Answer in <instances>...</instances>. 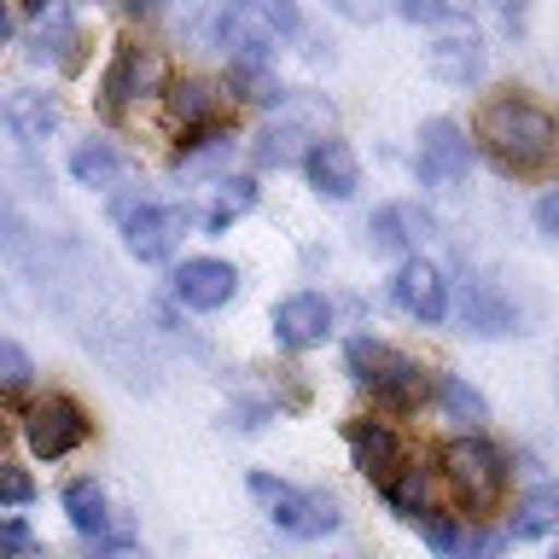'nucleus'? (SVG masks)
Returning a JSON list of instances; mask_svg holds the SVG:
<instances>
[{
  "instance_id": "28",
  "label": "nucleus",
  "mask_w": 559,
  "mask_h": 559,
  "mask_svg": "<svg viewBox=\"0 0 559 559\" xmlns=\"http://www.w3.org/2000/svg\"><path fill=\"white\" fill-rule=\"evenodd\" d=\"M29 349L17 344V338H0V396H12V391H24L29 384Z\"/></svg>"
},
{
  "instance_id": "31",
  "label": "nucleus",
  "mask_w": 559,
  "mask_h": 559,
  "mask_svg": "<svg viewBox=\"0 0 559 559\" xmlns=\"http://www.w3.org/2000/svg\"><path fill=\"white\" fill-rule=\"evenodd\" d=\"M0 554H17V559H29V554H35V536H29L17 519H12V524H0Z\"/></svg>"
},
{
  "instance_id": "35",
  "label": "nucleus",
  "mask_w": 559,
  "mask_h": 559,
  "mask_svg": "<svg viewBox=\"0 0 559 559\" xmlns=\"http://www.w3.org/2000/svg\"><path fill=\"white\" fill-rule=\"evenodd\" d=\"M7 35H12V12L0 7V41H7Z\"/></svg>"
},
{
  "instance_id": "4",
  "label": "nucleus",
  "mask_w": 559,
  "mask_h": 559,
  "mask_svg": "<svg viewBox=\"0 0 559 559\" xmlns=\"http://www.w3.org/2000/svg\"><path fill=\"white\" fill-rule=\"evenodd\" d=\"M344 356H349V373L361 384H373V396H384L391 408H414L419 391H426V373L384 338H349Z\"/></svg>"
},
{
  "instance_id": "23",
  "label": "nucleus",
  "mask_w": 559,
  "mask_h": 559,
  "mask_svg": "<svg viewBox=\"0 0 559 559\" xmlns=\"http://www.w3.org/2000/svg\"><path fill=\"white\" fill-rule=\"evenodd\" d=\"M64 513H70V524H76V531L82 536H105V524H111V519H105V489L94 484V478H70L64 484Z\"/></svg>"
},
{
  "instance_id": "18",
  "label": "nucleus",
  "mask_w": 559,
  "mask_h": 559,
  "mask_svg": "<svg viewBox=\"0 0 559 559\" xmlns=\"http://www.w3.org/2000/svg\"><path fill=\"white\" fill-rule=\"evenodd\" d=\"M367 234H373L379 251H408V245H419L431 234V216H426V210H414V204H384V210H373Z\"/></svg>"
},
{
  "instance_id": "14",
  "label": "nucleus",
  "mask_w": 559,
  "mask_h": 559,
  "mask_svg": "<svg viewBox=\"0 0 559 559\" xmlns=\"http://www.w3.org/2000/svg\"><path fill=\"white\" fill-rule=\"evenodd\" d=\"M304 169H309V187L321 192V199H356V187H361V164H356V152L344 146V140H314L309 157H304Z\"/></svg>"
},
{
  "instance_id": "21",
  "label": "nucleus",
  "mask_w": 559,
  "mask_h": 559,
  "mask_svg": "<svg viewBox=\"0 0 559 559\" xmlns=\"http://www.w3.org/2000/svg\"><path fill=\"white\" fill-rule=\"evenodd\" d=\"M70 175H76L82 187H122L129 164H122L117 146H105V140H87V146L70 152Z\"/></svg>"
},
{
  "instance_id": "20",
  "label": "nucleus",
  "mask_w": 559,
  "mask_h": 559,
  "mask_svg": "<svg viewBox=\"0 0 559 559\" xmlns=\"http://www.w3.org/2000/svg\"><path fill=\"white\" fill-rule=\"evenodd\" d=\"M559 531V484H536L531 496L513 507V542H536Z\"/></svg>"
},
{
  "instance_id": "29",
  "label": "nucleus",
  "mask_w": 559,
  "mask_h": 559,
  "mask_svg": "<svg viewBox=\"0 0 559 559\" xmlns=\"http://www.w3.org/2000/svg\"><path fill=\"white\" fill-rule=\"evenodd\" d=\"M402 17H408V24H449V29L472 24L461 7H437V0H402Z\"/></svg>"
},
{
  "instance_id": "36",
  "label": "nucleus",
  "mask_w": 559,
  "mask_h": 559,
  "mask_svg": "<svg viewBox=\"0 0 559 559\" xmlns=\"http://www.w3.org/2000/svg\"><path fill=\"white\" fill-rule=\"evenodd\" d=\"M554 391H559V361H554Z\"/></svg>"
},
{
  "instance_id": "7",
  "label": "nucleus",
  "mask_w": 559,
  "mask_h": 559,
  "mask_svg": "<svg viewBox=\"0 0 559 559\" xmlns=\"http://www.w3.org/2000/svg\"><path fill=\"white\" fill-rule=\"evenodd\" d=\"M117 222H122V245H129V257L164 262V257H175V245H181L192 216L181 204H146V199H140L129 216H117Z\"/></svg>"
},
{
  "instance_id": "27",
  "label": "nucleus",
  "mask_w": 559,
  "mask_h": 559,
  "mask_svg": "<svg viewBox=\"0 0 559 559\" xmlns=\"http://www.w3.org/2000/svg\"><path fill=\"white\" fill-rule=\"evenodd\" d=\"M384 501H391L402 519H419V513H426V472H419V466H402L396 478L384 484Z\"/></svg>"
},
{
  "instance_id": "13",
  "label": "nucleus",
  "mask_w": 559,
  "mask_h": 559,
  "mask_svg": "<svg viewBox=\"0 0 559 559\" xmlns=\"http://www.w3.org/2000/svg\"><path fill=\"white\" fill-rule=\"evenodd\" d=\"M426 64H431V76H443L449 87H472L484 76V35L472 24L437 35V41L426 47Z\"/></svg>"
},
{
  "instance_id": "26",
  "label": "nucleus",
  "mask_w": 559,
  "mask_h": 559,
  "mask_svg": "<svg viewBox=\"0 0 559 559\" xmlns=\"http://www.w3.org/2000/svg\"><path fill=\"white\" fill-rule=\"evenodd\" d=\"M419 536L431 542L437 559H466V531H461V519H449V513H419Z\"/></svg>"
},
{
  "instance_id": "16",
  "label": "nucleus",
  "mask_w": 559,
  "mask_h": 559,
  "mask_svg": "<svg viewBox=\"0 0 559 559\" xmlns=\"http://www.w3.org/2000/svg\"><path fill=\"white\" fill-rule=\"evenodd\" d=\"M0 122L12 129V140L41 146V140L59 129V99L41 94V87H17V94H7V105H0Z\"/></svg>"
},
{
  "instance_id": "38",
  "label": "nucleus",
  "mask_w": 559,
  "mask_h": 559,
  "mask_svg": "<svg viewBox=\"0 0 559 559\" xmlns=\"http://www.w3.org/2000/svg\"><path fill=\"white\" fill-rule=\"evenodd\" d=\"M548 559H559V548H554V554H548Z\"/></svg>"
},
{
  "instance_id": "25",
  "label": "nucleus",
  "mask_w": 559,
  "mask_h": 559,
  "mask_svg": "<svg viewBox=\"0 0 559 559\" xmlns=\"http://www.w3.org/2000/svg\"><path fill=\"white\" fill-rule=\"evenodd\" d=\"M169 111L181 122H204V129H216V87H210V82H175L169 87Z\"/></svg>"
},
{
  "instance_id": "22",
  "label": "nucleus",
  "mask_w": 559,
  "mask_h": 559,
  "mask_svg": "<svg viewBox=\"0 0 559 559\" xmlns=\"http://www.w3.org/2000/svg\"><path fill=\"white\" fill-rule=\"evenodd\" d=\"M251 204H257V181L251 175H227V181H216V199H210V210H204V227L210 234H227Z\"/></svg>"
},
{
  "instance_id": "24",
  "label": "nucleus",
  "mask_w": 559,
  "mask_h": 559,
  "mask_svg": "<svg viewBox=\"0 0 559 559\" xmlns=\"http://www.w3.org/2000/svg\"><path fill=\"white\" fill-rule=\"evenodd\" d=\"M437 402H443V414L454 419V426H466V431H478L484 419H489V402L472 391L466 379H454V373H443L437 379Z\"/></svg>"
},
{
  "instance_id": "12",
  "label": "nucleus",
  "mask_w": 559,
  "mask_h": 559,
  "mask_svg": "<svg viewBox=\"0 0 559 559\" xmlns=\"http://www.w3.org/2000/svg\"><path fill=\"white\" fill-rule=\"evenodd\" d=\"M344 437H349V454H356V466H361L379 489L391 484L402 466H408V449H402V437L384 426V419H356V426H349Z\"/></svg>"
},
{
  "instance_id": "15",
  "label": "nucleus",
  "mask_w": 559,
  "mask_h": 559,
  "mask_svg": "<svg viewBox=\"0 0 559 559\" xmlns=\"http://www.w3.org/2000/svg\"><path fill=\"white\" fill-rule=\"evenodd\" d=\"M461 326L472 338H501V332L519 326V314L489 280H461Z\"/></svg>"
},
{
  "instance_id": "32",
  "label": "nucleus",
  "mask_w": 559,
  "mask_h": 559,
  "mask_svg": "<svg viewBox=\"0 0 559 559\" xmlns=\"http://www.w3.org/2000/svg\"><path fill=\"white\" fill-rule=\"evenodd\" d=\"M536 227H542L548 239H559V187H548V192L536 199Z\"/></svg>"
},
{
  "instance_id": "33",
  "label": "nucleus",
  "mask_w": 559,
  "mask_h": 559,
  "mask_svg": "<svg viewBox=\"0 0 559 559\" xmlns=\"http://www.w3.org/2000/svg\"><path fill=\"white\" fill-rule=\"evenodd\" d=\"M227 419H234V426H239V431H257V426H262V419H269V402H239V408H234V414H227Z\"/></svg>"
},
{
  "instance_id": "2",
  "label": "nucleus",
  "mask_w": 559,
  "mask_h": 559,
  "mask_svg": "<svg viewBox=\"0 0 559 559\" xmlns=\"http://www.w3.org/2000/svg\"><path fill=\"white\" fill-rule=\"evenodd\" d=\"M251 496L269 507V519L297 542H321V536L338 531V501L321 496V489H297V484L269 478V472H251Z\"/></svg>"
},
{
  "instance_id": "37",
  "label": "nucleus",
  "mask_w": 559,
  "mask_h": 559,
  "mask_svg": "<svg viewBox=\"0 0 559 559\" xmlns=\"http://www.w3.org/2000/svg\"><path fill=\"white\" fill-rule=\"evenodd\" d=\"M0 449H7V426H0Z\"/></svg>"
},
{
  "instance_id": "3",
  "label": "nucleus",
  "mask_w": 559,
  "mask_h": 559,
  "mask_svg": "<svg viewBox=\"0 0 559 559\" xmlns=\"http://www.w3.org/2000/svg\"><path fill=\"white\" fill-rule=\"evenodd\" d=\"M443 472L472 513H496L507 496V454L496 443H484V437H454L443 449Z\"/></svg>"
},
{
  "instance_id": "8",
  "label": "nucleus",
  "mask_w": 559,
  "mask_h": 559,
  "mask_svg": "<svg viewBox=\"0 0 559 559\" xmlns=\"http://www.w3.org/2000/svg\"><path fill=\"white\" fill-rule=\"evenodd\" d=\"M24 437H29V449L41 454V461H59V454L87 443V414L70 396H47V402H35V408H29Z\"/></svg>"
},
{
  "instance_id": "34",
  "label": "nucleus",
  "mask_w": 559,
  "mask_h": 559,
  "mask_svg": "<svg viewBox=\"0 0 559 559\" xmlns=\"http://www.w3.org/2000/svg\"><path fill=\"white\" fill-rule=\"evenodd\" d=\"M87 559H140V548H134V542H94Z\"/></svg>"
},
{
  "instance_id": "30",
  "label": "nucleus",
  "mask_w": 559,
  "mask_h": 559,
  "mask_svg": "<svg viewBox=\"0 0 559 559\" xmlns=\"http://www.w3.org/2000/svg\"><path fill=\"white\" fill-rule=\"evenodd\" d=\"M0 501H7V507H29L35 501V478H29V472H17V466H0Z\"/></svg>"
},
{
  "instance_id": "11",
  "label": "nucleus",
  "mask_w": 559,
  "mask_h": 559,
  "mask_svg": "<svg viewBox=\"0 0 559 559\" xmlns=\"http://www.w3.org/2000/svg\"><path fill=\"white\" fill-rule=\"evenodd\" d=\"M391 292H396V304L414 314V321H443L449 314V280H443V269L437 262H426V257H408L396 269V280H391Z\"/></svg>"
},
{
  "instance_id": "1",
  "label": "nucleus",
  "mask_w": 559,
  "mask_h": 559,
  "mask_svg": "<svg viewBox=\"0 0 559 559\" xmlns=\"http://www.w3.org/2000/svg\"><path fill=\"white\" fill-rule=\"evenodd\" d=\"M478 140L489 146V157H496L501 169L536 175V169H548L554 152H559V117L548 105L524 99V94H496L478 111Z\"/></svg>"
},
{
  "instance_id": "19",
  "label": "nucleus",
  "mask_w": 559,
  "mask_h": 559,
  "mask_svg": "<svg viewBox=\"0 0 559 559\" xmlns=\"http://www.w3.org/2000/svg\"><path fill=\"white\" fill-rule=\"evenodd\" d=\"M76 47H82V29H76V17H70L64 7H52L41 17V29H35V41H29V59L35 64H76Z\"/></svg>"
},
{
  "instance_id": "5",
  "label": "nucleus",
  "mask_w": 559,
  "mask_h": 559,
  "mask_svg": "<svg viewBox=\"0 0 559 559\" xmlns=\"http://www.w3.org/2000/svg\"><path fill=\"white\" fill-rule=\"evenodd\" d=\"M292 24H297L292 7H227L216 17V47L234 52L239 70H251L280 47V35H286Z\"/></svg>"
},
{
  "instance_id": "9",
  "label": "nucleus",
  "mask_w": 559,
  "mask_h": 559,
  "mask_svg": "<svg viewBox=\"0 0 559 559\" xmlns=\"http://www.w3.org/2000/svg\"><path fill=\"white\" fill-rule=\"evenodd\" d=\"M274 338L280 349H314L332 338V304L321 292H297L274 304Z\"/></svg>"
},
{
  "instance_id": "10",
  "label": "nucleus",
  "mask_w": 559,
  "mask_h": 559,
  "mask_svg": "<svg viewBox=\"0 0 559 559\" xmlns=\"http://www.w3.org/2000/svg\"><path fill=\"white\" fill-rule=\"evenodd\" d=\"M234 292H239V269L222 257H187L175 269V297L187 309H222V304H234Z\"/></svg>"
},
{
  "instance_id": "6",
  "label": "nucleus",
  "mask_w": 559,
  "mask_h": 559,
  "mask_svg": "<svg viewBox=\"0 0 559 559\" xmlns=\"http://www.w3.org/2000/svg\"><path fill=\"white\" fill-rule=\"evenodd\" d=\"M466 169H472V140L461 134V122L431 117L426 129H419V146H414V175L426 187L449 192V187L466 181Z\"/></svg>"
},
{
  "instance_id": "17",
  "label": "nucleus",
  "mask_w": 559,
  "mask_h": 559,
  "mask_svg": "<svg viewBox=\"0 0 559 559\" xmlns=\"http://www.w3.org/2000/svg\"><path fill=\"white\" fill-rule=\"evenodd\" d=\"M157 76H164V70H157V52L122 41L111 70H105V105H122V99L146 94V87H157Z\"/></svg>"
}]
</instances>
